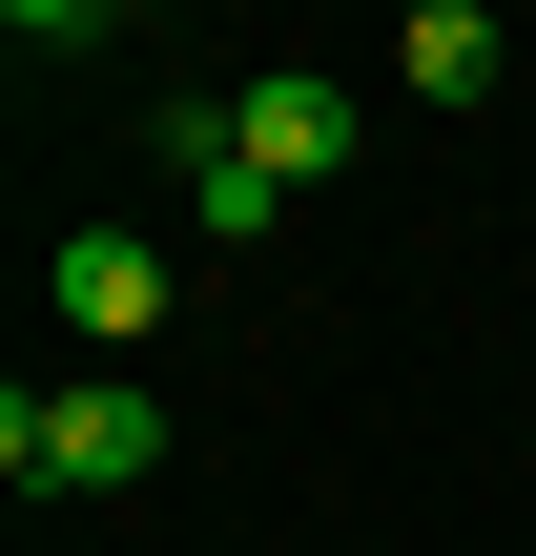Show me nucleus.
I'll use <instances>...</instances> for the list:
<instances>
[{"label":"nucleus","instance_id":"obj_3","mask_svg":"<svg viewBox=\"0 0 536 556\" xmlns=\"http://www.w3.org/2000/svg\"><path fill=\"white\" fill-rule=\"evenodd\" d=\"M227 124H248V165H269V186H331V165H351V83H331V62H269Z\"/></svg>","mask_w":536,"mask_h":556},{"label":"nucleus","instance_id":"obj_4","mask_svg":"<svg viewBox=\"0 0 536 556\" xmlns=\"http://www.w3.org/2000/svg\"><path fill=\"white\" fill-rule=\"evenodd\" d=\"M165 186L207 206V248H269V206H289V186L248 165V124H227V103H165Z\"/></svg>","mask_w":536,"mask_h":556},{"label":"nucleus","instance_id":"obj_1","mask_svg":"<svg viewBox=\"0 0 536 556\" xmlns=\"http://www.w3.org/2000/svg\"><path fill=\"white\" fill-rule=\"evenodd\" d=\"M0 475H21V495H145V475H165V392H145V371H62V392L21 371V392H0Z\"/></svg>","mask_w":536,"mask_h":556},{"label":"nucleus","instance_id":"obj_5","mask_svg":"<svg viewBox=\"0 0 536 556\" xmlns=\"http://www.w3.org/2000/svg\"><path fill=\"white\" fill-rule=\"evenodd\" d=\"M496 62H516L496 0H434V21H413V103H496Z\"/></svg>","mask_w":536,"mask_h":556},{"label":"nucleus","instance_id":"obj_6","mask_svg":"<svg viewBox=\"0 0 536 556\" xmlns=\"http://www.w3.org/2000/svg\"><path fill=\"white\" fill-rule=\"evenodd\" d=\"M0 21H21V41H41V62H62V41H103V21H124V0H0Z\"/></svg>","mask_w":536,"mask_h":556},{"label":"nucleus","instance_id":"obj_2","mask_svg":"<svg viewBox=\"0 0 536 556\" xmlns=\"http://www.w3.org/2000/svg\"><path fill=\"white\" fill-rule=\"evenodd\" d=\"M41 289H62V330H83V351H145V330H165V248H145V227H62V268H41Z\"/></svg>","mask_w":536,"mask_h":556},{"label":"nucleus","instance_id":"obj_7","mask_svg":"<svg viewBox=\"0 0 536 556\" xmlns=\"http://www.w3.org/2000/svg\"><path fill=\"white\" fill-rule=\"evenodd\" d=\"M124 21H145V0H124Z\"/></svg>","mask_w":536,"mask_h":556}]
</instances>
